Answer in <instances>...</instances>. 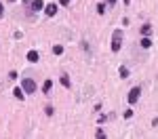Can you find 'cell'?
<instances>
[{
  "label": "cell",
  "instance_id": "obj_15",
  "mask_svg": "<svg viewBox=\"0 0 158 139\" xmlns=\"http://www.w3.org/2000/svg\"><path fill=\"white\" fill-rule=\"evenodd\" d=\"M59 2H61L63 7H68V4H70V0H59Z\"/></svg>",
  "mask_w": 158,
  "mask_h": 139
},
{
  "label": "cell",
  "instance_id": "obj_14",
  "mask_svg": "<svg viewBox=\"0 0 158 139\" xmlns=\"http://www.w3.org/2000/svg\"><path fill=\"white\" fill-rule=\"evenodd\" d=\"M97 11H99V15H103V13H106V4H99V7H97Z\"/></svg>",
  "mask_w": 158,
  "mask_h": 139
},
{
  "label": "cell",
  "instance_id": "obj_11",
  "mask_svg": "<svg viewBox=\"0 0 158 139\" xmlns=\"http://www.w3.org/2000/svg\"><path fill=\"white\" fill-rule=\"evenodd\" d=\"M150 44H152V40L148 38V36H143V40H141V46H143V49H148Z\"/></svg>",
  "mask_w": 158,
  "mask_h": 139
},
{
  "label": "cell",
  "instance_id": "obj_3",
  "mask_svg": "<svg viewBox=\"0 0 158 139\" xmlns=\"http://www.w3.org/2000/svg\"><path fill=\"white\" fill-rule=\"evenodd\" d=\"M139 87H135V89H131V93H129V103H137V99H139Z\"/></svg>",
  "mask_w": 158,
  "mask_h": 139
},
{
  "label": "cell",
  "instance_id": "obj_2",
  "mask_svg": "<svg viewBox=\"0 0 158 139\" xmlns=\"http://www.w3.org/2000/svg\"><path fill=\"white\" fill-rule=\"evenodd\" d=\"M21 87H23V91H25V93H34V91H36V82H34L32 78H25Z\"/></svg>",
  "mask_w": 158,
  "mask_h": 139
},
{
  "label": "cell",
  "instance_id": "obj_17",
  "mask_svg": "<svg viewBox=\"0 0 158 139\" xmlns=\"http://www.w3.org/2000/svg\"><path fill=\"white\" fill-rule=\"evenodd\" d=\"M106 2H108V4H114V2H116V0H106Z\"/></svg>",
  "mask_w": 158,
  "mask_h": 139
},
{
  "label": "cell",
  "instance_id": "obj_6",
  "mask_svg": "<svg viewBox=\"0 0 158 139\" xmlns=\"http://www.w3.org/2000/svg\"><path fill=\"white\" fill-rule=\"evenodd\" d=\"M51 89H53V82H51V80H44V84H42V93H51Z\"/></svg>",
  "mask_w": 158,
  "mask_h": 139
},
{
  "label": "cell",
  "instance_id": "obj_9",
  "mask_svg": "<svg viewBox=\"0 0 158 139\" xmlns=\"http://www.w3.org/2000/svg\"><path fill=\"white\" fill-rule=\"evenodd\" d=\"M150 32H152V25H148V23L141 28V34H143V36H150Z\"/></svg>",
  "mask_w": 158,
  "mask_h": 139
},
{
  "label": "cell",
  "instance_id": "obj_16",
  "mask_svg": "<svg viewBox=\"0 0 158 139\" xmlns=\"http://www.w3.org/2000/svg\"><path fill=\"white\" fill-rule=\"evenodd\" d=\"M2 15H4V9H2V4H0V17H2Z\"/></svg>",
  "mask_w": 158,
  "mask_h": 139
},
{
  "label": "cell",
  "instance_id": "obj_8",
  "mask_svg": "<svg viewBox=\"0 0 158 139\" xmlns=\"http://www.w3.org/2000/svg\"><path fill=\"white\" fill-rule=\"evenodd\" d=\"M13 93H15V97H17V99H23V97H25V93H23V89H15V91H13Z\"/></svg>",
  "mask_w": 158,
  "mask_h": 139
},
{
  "label": "cell",
  "instance_id": "obj_7",
  "mask_svg": "<svg viewBox=\"0 0 158 139\" xmlns=\"http://www.w3.org/2000/svg\"><path fill=\"white\" fill-rule=\"evenodd\" d=\"M28 61H32V63L38 61V53H36V51H30V53H28Z\"/></svg>",
  "mask_w": 158,
  "mask_h": 139
},
{
  "label": "cell",
  "instance_id": "obj_4",
  "mask_svg": "<svg viewBox=\"0 0 158 139\" xmlns=\"http://www.w3.org/2000/svg\"><path fill=\"white\" fill-rule=\"evenodd\" d=\"M44 13L48 15V17H53V15L57 13V4H53V2L51 4H44Z\"/></svg>",
  "mask_w": 158,
  "mask_h": 139
},
{
  "label": "cell",
  "instance_id": "obj_12",
  "mask_svg": "<svg viewBox=\"0 0 158 139\" xmlns=\"http://www.w3.org/2000/svg\"><path fill=\"white\" fill-rule=\"evenodd\" d=\"M53 53H55V55H61V53H63V46H61V44H55V46H53Z\"/></svg>",
  "mask_w": 158,
  "mask_h": 139
},
{
  "label": "cell",
  "instance_id": "obj_1",
  "mask_svg": "<svg viewBox=\"0 0 158 139\" xmlns=\"http://www.w3.org/2000/svg\"><path fill=\"white\" fill-rule=\"evenodd\" d=\"M120 46H122V34L120 32H114V36H112V51L114 53L120 51Z\"/></svg>",
  "mask_w": 158,
  "mask_h": 139
},
{
  "label": "cell",
  "instance_id": "obj_18",
  "mask_svg": "<svg viewBox=\"0 0 158 139\" xmlns=\"http://www.w3.org/2000/svg\"><path fill=\"white\" fill-rule=\"evenodd\" d=\"M129 2H131V0H124V4H129Z\"/></svg>",
  "mask_w": 158,
  "mask_h": 139
},
{
  "label": "cell",
  "instance_id": "obj_10",
  "mask_svg": "<svg viewBox=\"0 0 158 139\" xmlns=\"http://www.w3.org/2000/svg\"><path fill=\"white\" fill-rule=\"evenodd\" d=\"M118 72H120V78H129V70L124 68V66H120V70H118Z\"/></svg>",
  "mask_w": 158,
  "mask_h": 139
},
{
  "label": "cell",
  "instance_id": "obj_13",
  "mask_svg": "<svg viewBox=\"0 0 158 139\" xmlns=\"http://www.w3.org/2000/svg\"><path fill=\"white\" fill-rule=\"evenodd\" d=\"M61 84H63V87H70V78L68 76H61Z\"/></svg>",
  "mask_w": 158,
  "mask_h": 139
},
{
  "label": "cell",
  "instance_id": "obj_5",
  "mask_svg": "<svg viewBox=\"0 0 158 139\" xmlns=\"http://www.w3.org/2000/svg\"><path fill=\"white\" fill-rule=\"evenodd\" d=\"M28 2L32 4V9H34V11H40V9H44V2H42V0H28Z\"/></svg>",
  "mask_w": 158,
  "mask_h": 139
}]
</instances>
